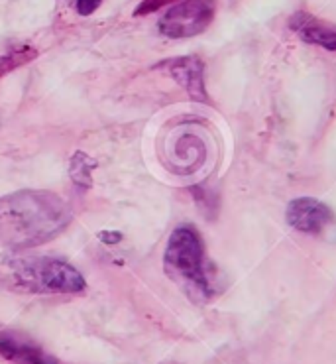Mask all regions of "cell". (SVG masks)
Segmentation results:
<instances>
[{"label":"cell","instance_id":"3","mask_svg":"<svg viewBox=\"0 0 336 364\" xmlns=\"http://www.w3.org/2000/svg\"><path fill=\"white\" fill-rule=\"evenodd\" d=\"M163 268L193 301L202 304L215 296L212 264L207 258L201 232L193 225H181L169 235Z\"/></svg>","mask_w":336,"mask_h":364},{"label":"cell","instance_id":"6","mask_svg":"<svg viewBox=\"0 0 336 364\" xmlns=\"http://www.w3.org/2000/svg\"><path fill=\"white\" fill-rule=\"evenodd\" d=\"M286 219L291 229L299 230L303 235L317 237L320 232H325L330 225H335L336 215L327 203H323L315 197H297L287 205Z\"/></svg>","mask_w":336,"mask_h":364},{"label":"cell","instance_id":"12","mask_svg":"<svg viewBox=\"0 0 336 364\" xmlns=\"http://www.w3.org/2000/svg\"><path fill=\"white\" fill-rule=\"evenodd\" d=\"M177 2H183V0H142L138 4V9L134 10V16H148L151 12H158L163 6L169 4H177Z\"/></svg>","mask_w":336,"mask_h":364},{"label":"cell","instance_id":"4","mask_svg":"<svg viewBox=\"0 0 336 364\" xmlns=\"http://www.w3.org/2000/svg\"><path fill=\"white\" fill-rule=\"evenodd\" d=\"M217 0H183L163 14L160 20V34L173 40L193 38L202 34L215 20Z\"/></svg>","mask_w":336,"mask_h":364},{"label":"cell","instance_id":"11","mask_svg":"<svg viewBox=\"0 0 336 364\" xmlns=\"http://www.w3.org/2000/svg\"><path fill=\"white\" fill-rule=\"evenodd\" d=\"M191 193H193L195 201L199 203L202 213H209V217H212V213H217V197L210 193L209 189H205V187H193Z\"/></svg>","mask_w":336,"mask_h":364},{"label":"cell","instance_id":"7","mask_svg":"<svg viewBox=\"0 0 336 364\" xmlns=\"http://www.w3.org/2000/svg\"><path fill=\"white\" fill-rule=\"evenodd\" d=\"M289 28L301 38L305 43L319 46L327 51H336V24L323 18L315 16L311 12L297 10L289 18Z\"/></svg>","mask_w":336,"mask_h":364},{"label":"cell","instance_id":"5","mask_svg":"<svg viewBox=\"0 0 336 364\" xmlns=\"http://www.w3.org/2000/svg\"><path fill=\"white\" fill-rule=\"evenodd\" d=\"M153 69L166 71L177 85L183 87L189 99L202 105H210V97L205 85V61L199 55H183L160 61Z\"/></svg>","mask_w":336,"mask_h":364},{"label":"cell","instance_id":"8","mask_svg":"<svg viewBox=\"0 0 336 364\" xmlns=\"http://www.w3.org/2000/svg\"><path fill=\"white\" fill-rule=\"evenodd\" d=\"M0 356L14 364H58V360L45 353L34 341L26 339L18 333L0 329Z\"/></svg>","mask_w":336,"mask_h":364},{"label":"cell","instance_id":"9","mask_svg":"<svg viewBox=\"0 0 336 364\" xmlns=\"http://www.w3.org/2000/svg\"><path fill=\"white\" fill-rule=\"evenodd\" d=\"M38 58V50L32 48V46H18V48H12L6 53L0 55V77L9 75L16 69L24 68L28 63Z\"/></svg>","mask_w":336,"mask_h":364},{"label":"cell","instance_id":"2","mask_svg":"<svg viewBox=\"0 0 336 364\" xmlns=\"http://www.w3.org/2000/svg\"><path fill=\"white\" fill-rule=\"evenodd\" d=\"M0 288L20 294H81L87 289L83 274L65 260L18 252L0 255Z\"/></svg>","mask_w":336,"mask_h":364},{"label":"cell","instance_id":"13","mask_svg":"<svg viewBox=\"0 0 336 364\" xmlns=\"http://www.w3.org/2000/svg\"><path fill=\"white\" fill-rule=\"evenodd\" d=\"M101 2L102 0H73V6L81 16H91L101 6Z\"/></svg>","mask_w":336,"mask_h":364},{"label":"cell","instance_id":"1","mask_svg":"<svg viewBox=\"0 0 336 364\" xmlns=\"http://www.w3.org/2000/svg\"><path fill=\"white\" fill-rule=\"evenodd\" d=\"M73 220V209L53 191L22 189L0 197V242L16 250L45 245Z\"/></svg>","mask_w":336,"mask_h":364},{"label":"cell","instance_id":"10","mask_svg":"<svg viewBox=\"0 0 336 364\" xmlns=\"http://www.w3.org/2000/svg\"><path fill=\"white\" fill-rule=\"evenodd\" d=\"M97 170V161L87 156L85 152H75L71 158V179L75 181L77 186L81 187H91L93 186V171Z\"/></svg>","mask_w":336,"mask_h":364}]
</instances>
